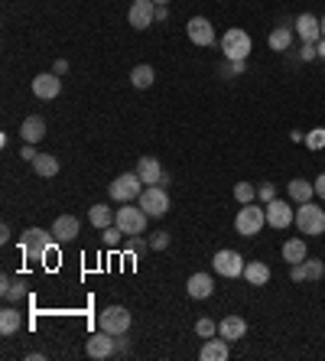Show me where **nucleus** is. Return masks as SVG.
<instances>
[{
    "label": "nucleus",
    "mask_w": 325,
    "mask_h": 361,
    "mask_svg": "<svg viewBox=\"0 0 325 361\" xmlns=\"http://www.w3.org/2000/svg\"><path fill=\"white\" fill-rule=\"evenodd\" d=\"M55 238L53 231L46 234L43 228H26V231L20 234V254L30 261V264H43L46 257H49V251H53Z\"/></svg>",
    "instance_id": "nucleus-1"
},
{
    "label": "nucleus",
    "mask_w": 325,
    "mask_h": 361,
    "mask_svg": "<svg viewBox=\"0 0 325 361\" xmlns=\"http://www.w3.org/2000/svg\"><path fill=\"white\" fill-rule=\"evenodd\" d=\"M263 224H267V212H263L257 202L241 205L238 215H234V231H238L241 238H254V234H260Z\"/></svg>",
    "instance_id": "nucleus-2"
},
{
    "label": "nucleus",
    "mask_w": 325,
    "mask_h": 361,
    "mask_svg": "<svg viewBox=\"0 0 325 361\" xmlns=\"http://www.w3.org/2000/svg\"><path fill=\"white\" fill-rule=\"evenodd\" d=\"M296 228L306 234V238H315V234H325V209H319L315 202H303L296 209Z\"/></svg>",
    "instance_id": "nucleus-3"
},
{
    "label": "nucleus",
    "mask_w": 325,
    "mask_h": 361,
    "mask_svg": "<svg viewBox=\"0 0 325 361\" xmlns=\"http://www.w3.org/2000/svg\"><path fill=\"white\" fill-rule=\"evenodd\" d=\"M147 189V186H143V179L140 176H137V170L133 173H124V176H118V179L111 182L108 186V195L111 199H114V202H133V199H140V192Z\"/></svg>",
    "instance_id": "nucleus-4"
},
{
    "label": "nucleus",
    "mask_w": 325,
    "mask_h": 361,
    "mask_svg": "<svg viewBox=\"0 0 325 361\" xmlns=\"http://www.w3.org/2000/svg\"><path fill=\"white\" fill-rule=\"evenodd\" d=\"M147 222H150V215L143 212L140 205L124 202L118 209V222H114V224H118L124 234H143V231H147Z\"/></svg>",
    "instance_id": "nucleus-5"
},
{
    "label": "nucleus",
    "mask_w": 325,
    "mask_h": 361,
    "mask_svg": "<svg viewBox=\"0 0 325 361\" xmlns=\"http://www.w3.org/2000/svg\"><path fill=\"white\" fill-rule=\"evenodd\" d=\"M250 36H248V30H228L225 33V39H221V53H225V59L228 62H238V59H248L250 55Z\"/></svg>",
    "instance_id": "nucleus-6"
},
{
    "label": "nucleus",
    "mask_w": 325,
    "mask_h": 361,
    "mask_svg": "<svg viewBox=\"0 0 325 361\" xmlns=\"http://www.w3.org/2000/svg\"><path fill=\"white\" fill-rule=\"evenodd\" d=\"M137 205H140V209L150 215V218H162V215L169 212V195H166V189H162V186H147V189L140 192Z\"/></svg>",
    "instance_id": "nucleus-7"
},
{
    "label": "nucleus",
    "mask_w": 325,
    "mask_h": 361,
    "mask_svg": "<svg viewBox=\"0 0 325 361\" xmlns=\"http://www.w3.org/2000/svg\"><path fill=\"white\" fill-rule=\"evenodd\" d=\"M98 329L111 332V335H127L130 329V309L127 306H108L98 319Z\"/></svg>",
    "instance_id": "nucleus-8"
},
{
    "label": "nucleus",
    "mask_w": 325,
    "mask_h": 361,
    "mask_svg": "<svg viewBox=\"0 0 325 361\" xmlns=\"http://www.w3.org/2000/svg\"><path fill=\"white\" fill-rule=\"evenodd\" d=\"M212 267H215L221 276H228V280H234V276H244V267H248V261L238 254V251H218L215 257H212Z\"/></svg>",
    "instance_id": "nucleus-9"
},
{
    "label": "nucleus",
    "mask_w": 325,
    "mask_h": 361,
    "mask_svg": "<svg viewBox=\"0 0 325 361\" xmlns=\"http://www.w3.org/2000/svg\"><path fill=\"white\" fill-rule=\"evenodd\" d=\"M85 351H88V358H98V361H101V358H114V355H118V335L98 329L95 335L88 339Z\"/></svg>",
    "instance_id": "nucleus-10"
},
{
    "label": "nucleus",
    "mask_w": 325,
    "mask_h": 361,
    "mask_svg": "<svg viewBox=\"0 0 325 361\" xmlns=\"http://www.w3.org/2000/svg\"><path fill=\"white\" fill-rule=\"evenodd\" d=\"M263 212H267V224L277 228V231H283V228H290V224L296 222V209H292L290 202H283V199L267 202L263 205Z\"/></svg>",
    "instance_id": "nucleus-11"
},
{
    "label": "nucleus",
    "mask_w": 325,
    "mask_h": 361,
    "mask_svg": "<svg viewBox=\"0 0 325 361\" xmlns=\"http://www.w3.org/2000/svg\"><path fill=\"white\" fill-rule=\"evenodd\" d=\"M127 23L133 26V30H147V26H153L156 23V3L153 0H133L127 10Z\"/></svg>",
    "instance_id": "nucleus-12"
},
{
    "label": "nucleus",
    "mask_w": 325,
    "mask_h": 361,
    "mask_svg": "<svg viewBox=\"0 0 325 361\" xmlns=\"http://www.w3.org/2000/svg\"><path fill=\"white\" fill-rule=\"evenodd\" d=\"M59 91H62V78L55 72H43L32 78V95L39 101H53V98H59Z\"/></svg>",
    "instance_id": "nucleus-13"
},
{
    "label": "nucleus",
    "mask_w": 325,
    "mask_h": 361,
    "mask_svg": "<svg viewBox=\"0 0 325 361\" xmlns=\"http://www.w3.org/2000/svg\"><path fill=\"white\" fill-rule=\"evenodd\" d=\"M185 33H189V39L195 46H215V26L205 17H192V20L185 23Z\"/></svg>",
    "instance_id": "nucleus-14"
},
{
    "label": "nucleus",
    "mask_w": 325,
    "mask_h": 361,
    "mask_svg": "<svg viewBox=\"0 0 325 361\" xmlns=\"http://www.w3.org/2000/svg\"><path fill=\"white\" fill-rule=\"evenodd\" d=\"M78 218L75 215H59L53 222V238H55V245H68V241H75L78 238Z\"/></svg>",
    "instance_id": "nucleus-15"
},
{
    "label": "nucleus",
    "mask_w": 325,
    "mask_h": 361,
    "mask_svg": "<svg viewBox=\"0 0 325 361\" xmlns=\"http://www.w3.org/2000/svg\"><path fill=\"white\" fill-rule=\"evenodd\" d=\"M292 26L303 36V43H319V39H322V23H319V17H313V13H299V17L292 20Z\"/></svg>",
    "instance_id": "nucleus-16"
},
{
    "label": "nucleus",
    "mask_w": 325,
    "mask_h": 361,
    "mask_svg": "<svg viewBox=\"0 0 325 361\" xmlns=\"http://www.w3.org/2000/svg\"><path fill=\"white\" fill-rule=\"evenodd\" d=\"M322 276H325V261L306 257L303 264H292V280H296V283H303V280L315 283V280H322Z\"/></svg>",
    "instance_id": "nucleus-17"
},
{
    "label": "nucleus",
    "mask_w": 325,
    "mask_h": 361,
    "mask_svg": "<svg viewBox=\"0 0 325 361\" xmlns=\"http://www.w3.org/2000/svg\"><path fill=\"white\" fill-rule=\"evenodd\" d=\"M231 342L228 339H221V335H212V339H205L202 342V351H198V358L202 361H228V355H231V349H228Z\"/></svg>",
    "instance_id": "nucleus-18"
},
{
    "label": "nucleus",
    "mask_w": 325,
    "mask_h": 361,
    "mask_svg": "<svg viewBox=\"0 0 325 361\" xmlns=\"http://www.w3.org/2000/svg\"><path fill=\"white\" fill-rule=\"evenodd\" d=\"M185 293L192 299H208L212 293H215V280H212V274H192L189 276V283H185Z\"/></svg>",
    "instance_id": "nucleus-19"
},
{
    "label": "nucleus",
    "mask_w": 325,
    "mask_h": 361,
    "mask_svg": "<svg viewBox=\"0 0 325 361\" xmlns=\"http://www.w3.org/2000/svg\"><path fill=\"white\" fill-rule=\"evenodd\" d=\"M218 335L228 342H238L248 335V319H241V316H225L221 322H218Z\"/></svg>",
    "instance_id": "nucleus-20"
},
{
    "label": "nucleus",
    "mask_w": 325,
    "mask_h": 361,
    "mask_svg": "<svg viewBox=\"0 0 325 361\" xmlns=\"http://www.w3.org/2000/svg\"><path fill=\"white\" fill-rule=\"evenodd\" d=\"M137 176L143 179V186H160L162 179V166L156 157H140L137 159Z\"/></svg>",
    "instance_id": "nucleus-21"
},
{
    "label": "nucleus",
    "mask_w": 325,
    "mask_h": 361,
    "mask_svg": "<svg viewBox=\"0 0 325 361\" xmlns=\"http://www.w3.org/2000/svg\"><path fill=\"white\" fill-rule=\"evenodd\" d=\"M20 137L26 140V143H39V140L46 137V121L39 114H30L20 124Z\"/></svg>",
    "instance_id": "nucleus-22"
},
{
    "label": "nucleus",
    "mask_w": 325,
    "mask_h": 361,
    "mask_svg": "<svg viewBox=\"0 0 325 361\" xmlns=\"http://www.w3.org/2000/svg\"><path fill=\"white\" fill-rule=\"evenodd\" d=\"M286 192H290V202L303 205V202H313L315 195V186L306 179H290V186H286Z\"/></svg>",
    "instance_id": "nucleus-23"
},
{
    "label": "nucleus",
    "mask_w": 325,
    "mask_h": 361,
    "mask_svg": "<svg viewBox=\"0 0 325 361\" xmlns=\"http://www.w3.org/2000/svg\"><path fill=\"white\" fill-rule=\"evenodd\" d=\"M244 280H248L250 287H267V283H270V267L260 264V261H250V264L244 267Z\"/></svg>",
    "instance_id": "nucleus-24"
},
{
    "label": "nucleus",
    "mask_w": 325,
    "mask_h": 361,
    "mask_svg": "<svg viewBox=\"0 0 325 361\" xmlns=\"http://www.w3.org/2000/svg\"><path fill=\"white\" fill-rule=\"evenodd\" d=\"M309 251H306V238H290L286 245H283V261L286 264H303Z\"/></svg>",
    "instance_id": "nucleus-25"
},
{
    "label": "nucleus",
    "mask_w": 325,
    "mask_h": 361,
    "mask_svg": "<svg viewBox=\"0 0 325 361\" xmlns=\"http://www.w3.org/2000/svg\"><path fill=\"white\" fill-rule=\"evenodd\" d=\"M88 222L104 231V228H111V224L118 222V212H111L108 205H91V209H88Z\"/></svg>",
    "instance_id": "nucleus-26"
},
{
    "label": "nucleus",
    "mask_w": 325,
    "mask_h": 361,
    "mask_svg": "<svg viewBox=\"0 0 325 361\" xmlns=\"http://www.w3.org/2000/svg\"><path fill=\"white\" fill-rule=\"evenodd\" d=\"M290 43H292V30H290V26H277V30L267 36V46H270L273 53H286Z\"/></svg>",
    "instance_id": "nucleus-27"
},
{
    "label": "nucleus",
    "mask_w": 325,
    "mask_h": 361,
    "mask_svg": "<svg viewBox=\"0 0 325 361\" xmlns=\"http://www.w3.org/2000/svg\"><path fill=\"white\" fill-rule=\"evenodd\" d=\"M20 322H23L20 309L7 306L3 312H0V335H13V332H20Z\"/></svg>",
    "instance_id": "nucleus-28"
},
{
    "label": "nucleus",
    "mask_w": 325,
    "mask_h": 361,
    "mask_svg": "<svg viewBox=\"0 0 325 361\" xmlns=\"http://www.w3.org/2000/svg\"><path fill=\"white\" fill-rule=\"evenodd\" d=\"M32 170H36V176H43V179H53L55 173H59V159L49 157V153H39V157L32 159Z\"/></svg>",
    "instance_id": "nucleus-29"
},
{
    "label": "nucleus",
    "mask_w": 325,
    "mask_h": 361,
    "mask_svg": "<svg viewBox=\"0 0 325 361\" xmlns=\"http://www.w3.org/2000/svg\"><path fill=\"white\" fill-rule=\"evenodd\" d=\"M156 82V72H153V65H137L133 72H130V85L133 88H150Z\"/></svg>",
    "instance_id": "nucleus-30"
},
{
    "label": "nucleus",
    "mask_w": 325,
    "mask_h": 361,
    "mask_svg": "<svg viewBox=\"0 0 325 361\" xmlns=\"http://www.w3.org/2000/svg\"><path fill=\"white\" fill-rule=\"evenodd\" d=\"M0 283H3V287H0V297L7 299V303H17V299H23V293H26V290H23V280H13V276H3Z\"/></svg>",
    "instance_id": "nucleus-31"
},
{
    "label": "nucleus",
    "mask_w": 325,
    "mask_h": 361,
    "mask_svg": "<svg viewBox=\"0 0 325 361\" xmlns=\"http://www.w3.org/2000/svg\"><path fill=\"white\" fill-rule=\"evenodd\" d=\"M234 199H238L241 205L254 202V199H257V186H254V182H238V186H234Z\"/></svg>",
    "instance_id": "nucleus-32"
},
{
    "label": "nucleus",
    "mask_w": 325,
    "mask_h": 361,
    "mask_svg": "<svg viewBox=\"0 0 325 361\" xmlns=\"http://www.w3.org/2000/svg\"><path fill=\"white\" fill-rule=\"evenodd\" d=\"M147 247H150V241H147L143 234H130V241L124 245V251H127V254H143Z\"/></svg>",
    "instance_id": "nucleus-33"
},
{
    "label": "nucleus",
    "mask_w": 325,
    "mask_h": 361,
    "mask_svg": "<svg viewBox=\"0 0 325 361\" xmlns=\"http://www.w3.org/2000/svg\"><path fill=\"white\" fill-rule=\"evenodd\" d=\"M306 147L309 150H325V127H315L306 134Z\"/></svg>",
    "instance_id": "nucleus-34"
},
{
    "label": "nucleus",
    "mask_w": 325,
    "mask_h": 361,
    "mask_svg": "<svg viewBox=\"0 0 325 361\" xmlns=\"http://www.w3.org/2000/svg\"><path fill=\"white\" fill-rule=\"evenodd\" d=\"M195 332H198L202 339H212V335H218V322H212V319H198V322H195Z\"/></svg>",
    "instance_id": "nucleus-35"
},
{
    "label": "nucleus",
    "mask_w": 325,
    "mask_h": 361,
    "mask_svg": "<svg viewBox=\"0 0 325 361\" xmlns=\"http://www.w3.org/2000/svg\"><path fill=\"white\" fill-rule=\"evenodd\" d=\"M101 234H104V245H108V247H120V234H124V231H120L118 224H111V228H104Z\"/></svg>",
    "instance_id": "nucleus-36"
},
{
    "label": "nucleus",
    "mask_w": 325,
    "mask_h": 361,
    "mask_svg": "<svg viewBox=\"0 0 325 361\" xmlns=\"http://www.w3.org/2000/svg\"><path fill=\"white\" fill-rule=\"evenodd\" d=\"M150 247L153 251H166V247H169V231H153Z\"/></svg>",
    "instance_id": "nucleus-37"
},
{
    "label": "nucleus",
    "mask_w": 325,
    "mask_h": 361,
    "mask_svg": "<svg viewBox=\"0 0 325 361\" xmlns=\"http://www.w3.org/2000/svg\"><path fill=\"white\" fill-rule=\"evenodd\" d=\"M257 195H260V202L267 205V202H273V199H277V189H273L270 182H263V186L257 189Z\"/></svg>",
    "instance_id": "nucleus-38"
},
{
    "label": "nucleus",
    "mask_w": 325,
    "mask_h": 361,
    "mask_svg": "<svg viewBox=\"0 0 325 361\" xmlns=\"http://www.w3.org/2000/svg\"><path fill=\"white\" fill-rule=\"evenodd\" d=\"M315 55H319V46H315V43H303V59H306V62H313Z\"/></svg>",
    "instance_id": "nucleus-39"
},
{
    "label": "nucleus",
    "mask_w": 325,
    "mask_h": 361,
    "mask_svg": "<svg viewBox=\"0 0 325 361\" xmlns=\"http://www.w3.org/2000/svg\"><path fill=\"white\" fill-rule=\"evenodd\" d=\"M20 157H23V159H26V163H32V159L39 157V153H36V150H32V143H26V147H23V150H20Z\"/></svg>",
    "instance_id": "nucleus-40"
},
{
    "label": "nucleus",
    "mask_w": 325,
    "mask_h": 361,
    "mask_svg": "<svg viewBox=\"0 0 325 361\" xmlns=\"http://www.w3.org/2000/svg\"><path fill=\"white\" fill-rule=\"evenodd\" d=\"M313 186H315V195H319V199H325V173H322V176H319V179L313 182Z\"/></svg>",
    "instance_id": "nucleus-41"
},
{
    "label": "nucleus",
    "mask_w": 325,
    "mask_h": 361,
    "mask_svg": "<svg viewBox=\"0 0 325 361\" xmlns=\"http://www.w3.org/2000/svg\"><path fill=\"white\" fill-rule=\"evenodd\" d=\"M228 69H231V72H234V75H241V72H244V69H248V62H244V59H238V62H231V65H228Z\"/></svg>",
    "instance_id": "nucleus-42"
},
{
    "label": "nucleus",
    "mask_w": 325,
    "mask_h": 361,
    "mask_svg": "<svg viewBox=\"0 0 325 361\" xmlns=\"http://www.w3.org/2000/svg\"><path fill=\"white\" fill-rule=\"evenodd\" d=\"M53 72L55 75H65V72H68V62H65V59H59V62L53 65Z\"/></svg>",
    "instance_id": "nucleus-43"
},
{
    "label": "nucleus",
    "mask_w": 325,
    "mask_h": 361,
    "mask_svg": "<svg viewBox=\"0 0 325 361\" xmlns=\"http://www.w3.org/2000/svg\"><path fill=\"white\" fill-rule=\"evenodd\" d=\"M0 241H10V224H0Z\"/></svg>",
    "instance_id": "nucleus-44"
},
{
    "label": "nucleus",
    "mask_w": 325,
    "mask_h": 361,
    "mask_svg": "<svg viewBox=\"0 0 325 361\" xmlns=\"http://www.w3.org/2000/svg\"><path fill=\"white\" fill-rule=\"evenodd\" d=\"M315 46H319V55H322V59H325V39H319V43H315Z\"/></svg>",
    "instance_id": "nucleus-45"
},
{
    "label": "nucleus",
    "mask_w": 325,
    "mask_h": 361,
    "mask_svg": "<svg viewBox=\"0 0 325 361\" xmlns=\"http://www.w3.org/2000/svg\"><path fill=\"white\" fill-rule=\"evenodd\" d=\"M153 3H156V7H166V3H169V0H153Z\"/></svg>",
    "instance_id": "nucleus-46"
},
{
    "label": "nucleus",
    "mask_w": 325,
    "mask_h": 361,
    "mask_svg": "<svg viewBox=\"0 0 325 361\" xmlns=\"http://www.w3.org/2000/svg\"><path fill=\"white\" fill-rule=\"evenodd\" d=\"M319 23H322V39H325V17H319Z\"/></svg>",
    "instance_id": "nucleus-47"
}]
</instances>
